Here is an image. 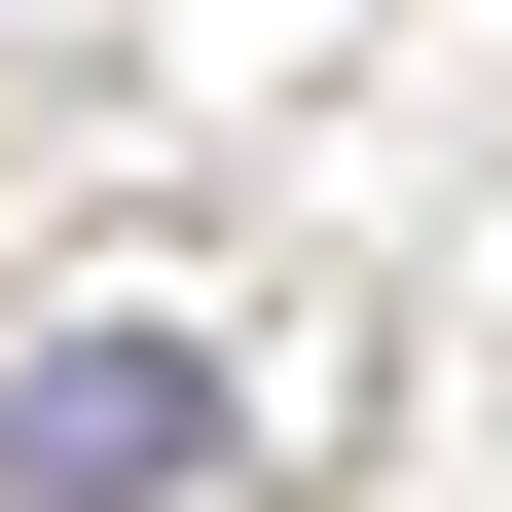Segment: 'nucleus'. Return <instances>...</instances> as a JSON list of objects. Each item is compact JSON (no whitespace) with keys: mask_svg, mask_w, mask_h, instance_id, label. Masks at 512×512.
I'll use <instances>...</instances> for the list:
<instances>
[{"mask_svg":"<svg viewBox=\"0 0 512 512\" xmlns=\"http://www.w3.org/2000/svg\"><path fill=\"white\" fill-rule=\"evenodd\" d=\"M0 476H37V512H183V476H256V439H220L183 330H37V366H0Z\"/></svg>","mask_w":512,"mask_h":512,"instance_id":"obj_1","label":"nucleus"}]
</instances>
